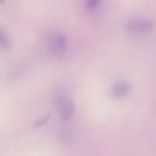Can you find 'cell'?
Returning a JSON list of instances; mask_svg holds the SVG:
<instances>
[{"label": "cell", "instance_id": "obj_1", "mask_svg": "<svg viewBox=\"0 0 156 156\" xmlns=\"http://www.w3.org/2000/svg\"><path fill=\"white\" fill-rule=\"evenodd\" d=\"M153 27L154 21L149 18H133L126 24V30L132 34L148 33Z\"/></svg>", "mask_w": 156, "mask_h": 156}, {"label": "cell", "instance_id": "obj_2", "mask_svg": "<svg viewBox=\"0 0 156 156\" xmlns=\"http://www.w3.org/2000/svg\"><path fill=\"white\" fill-rule=\"evenodd\" d=\"M56 108L59 113L61 120H68L73 117L75 112V104L73 101L64 97H60L56 101Z\"/></svg>", "mask_w": 156, "mask_h": 156}, {"label": "cell", "instance_id": "obj_3", "mask_svg": "<svg viewBox=\"0 0 156 156\" xmlns=\"http://www.w3.org/2000/svg\"><path fill=\"white\" fill-rule=\"evenodd\" d=\"M50 48L53 53H62L66 50L67 40L64 35L60 34H53L50 37L49 41Z\"/></svg>", "mask_w": 156, "mask_h": 156}, {"label": "cell", "instance_id": "obj_4", "mask_svg": "<svg viewBox=\"0 0 156 156\" xmlns=\"http://www.w3.org/2000/svg\"><path fill=\"white\" fill-rule=\"evenodd\" d=\"M129 90H130V86L129 84L125 81H120L114 84V86L112 87L111 93L116 98H123L129 94Z\"/></svg>", "mask_w": 156, "mask_h": 156}, {"label": "cell", "instance_id": "obj_5", "mask_svg": "<svg viewBox=\"0 0 156 156\" xmlns=\"http://www.w3.org/2000/svg\"><path fill=\"white\" fill-rule=\"evenodd\" d=\"M0 47L3 49H9L11 47L10 41L2 30H0Z\"/></svg>", "mask_w": 156, "mask_h": 156}, {"label": "cell", "instance_id": "obj_6", "mask_svg": "<svg viewBox=\"0 0 156 156\" xmlns=\"http://www.w3.org/2000/svg\"><path fill=\"white\" fill-rule=\"evenodd\" d=\"M50 117H51V114H46V115L43 116L42 117H41V118H39L38 120H37L36 121L33 123V125H32V127L37 128V127H39V126H43V125L45 124V123H47V122L50 120Z\"/></svg>", "mask_w": 156, "mask_h": 156}, {"label": "cell", "instance_id": "obj_7", "mask_svg": "<svg viewBox=\"0 0 156 156\" xmlns=\"http://www.w3.org/2000/svg\"><path fill=\"white\" fill-rule=\"evenodd\" d=\"M101 4V1L99 0H88L85 3V7L88 9H93L98 7Z\"/></svg>", "mask_w": 156, "mask_h": 156}]
</instances>
